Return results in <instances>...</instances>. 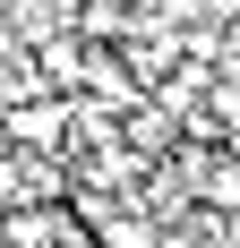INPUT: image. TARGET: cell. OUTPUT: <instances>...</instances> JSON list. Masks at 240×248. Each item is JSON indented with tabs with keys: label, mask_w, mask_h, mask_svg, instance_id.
<instances>
[{
	"label": "cell",
	"mask_w": 240,
	"mask_h": 248,
	"mask_svg": "<svg viewBox=\"0 0 240 248\" xmlns=\"http://www.w3.org/2000/svg\"><path fill=\"white\" fill-rule=\"evenodd\" d=\"M120 146L137 154V163H163V154L180 146V128H171L154 103H129V111H120Z\"/></svg>",
	"instance_id": "cell-1"
},
{
	"label": "cell",
	"mask_w": 240,
	"mask_h": 248,
	"mask_svg": "<svg viewBox=\"0 0 240 248\" xmlns=\"http://www.w3.org/2000/svg\"><path fill=\"white\" fill-rule=\"evenodd\" d=\"M9 60H26V43H17V26L0 17V69H9Z\"/></svg>",
	"instance_id": "cell-2"
}]
</instances>
